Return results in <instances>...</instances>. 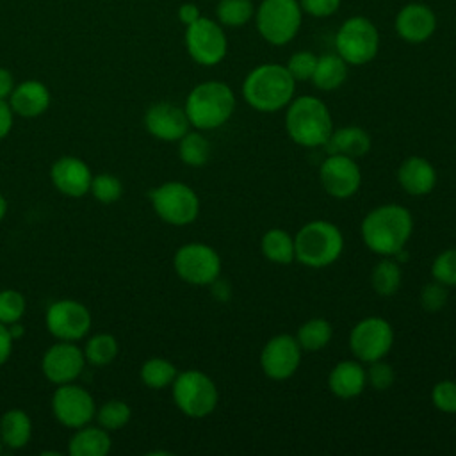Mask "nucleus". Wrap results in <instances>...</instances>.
<instances>
[{"label": "nucleus", "instance_id": "7", "mask_svg": "<svg viewBox=\"0 0 456 456\" xmlns=\"http://www.w3.org/2000/svg\"><path fill=\"white\" fill-rule=\"evenodd\" d=\"M171 390L176 408L191 419L208 417L219 403V390L214 379L198 369L178 372Z\"/></svg>", "mask_w": 456, "mask_h": 456}, {"label": "nucleus", "instance_id": "6", "mask_svg": "<svg viewBox=\"0 0 456 456\" xmlns=\"http://www.w3.org/2000/svg\"><path fill=\"white\" fill-rule=\"evenodd\" d=\"M253 18L256 32L265 43L283 46L297 36L303 11L299 0H262L255 7Z\"/></svg>", "mask_w": 456, "mask_h": 456}, {"label": "nucleus", "instance_id": "2", "mask_svg": "<svg viewBox=\"0 0 456 456\" xmlns=\"http://www.w3.org/2000/svg\"><path fill=\"white\" fill-rule=\"evenodd\" d=\"M244 102L258 112H278L296 94V80L285 64L264 62L255 66L242 80Z\"/></svg>", "mask_w": 456, "mask_h": 456}, {"label": "nucleus", "instance_id": "20", "mask_svg": "<svg viewBox=\"0 0 456 456\" xmlns=\"http://www.w3.org/2000/svg\"><path fill=\"white\" fill-rule=\"evenodd\" d=\"M50 178L53 187L62 194L80 198L89 192L93 175L89 166L82 159L64 155L52 164Z\"/></svg>", "mask_w": 456, "mask_h": 456}, {"label": "nucleus", "instance_id": "22", "mask_svg": "<svg viewBox=\"0 0 456 456\" xmlns=\"http://www.w3.org/2000/svg\"><path fill=\"white\" fill-rule=\"evenodd\" d=\"M367 387V372L360 360H342L328 374V388L338 399L358 397Z\"/></svg>", "mask_w": 456, "mask_h": 456}, {"label": "nucleus", "instance_id": "28", "mask_svg": "<svg viewBox=\"0 0 456 456\" xmlns=\"http://www.w3.org/2000/svg\"><path fill=\"white\" fill-rule=\"evenodd\" d=\"M262 255L280 265H287L292 260H296V248H294V237L283 230V228H269L260 240Z\"/></svg>", "mask_w": 456, "mask_h": 456}, {"label": "nucleus", "instance_id": "41", "mask_svg": "<svg viewBox=\"0 0 456 456\" xmlns=\"http://www.w3.org/2000/svg\"><path fill=\"white\" fill-rule=\"evenodd\" d=\"M447 289L449 287H445L444 283H440L436 280L426 283L420 290V296H419V301H420L422 308L426 312H431V314L440 312L447 303Z\"/></svg>", "mask_w": 456, "mask_h": 456}, {"label": "nucleus", "instance_id": "48", "mask_svg": "<svg viewBox=\"0 0 456 456\" xmlns=\"http://www.w3.org/2000/svg\"><path fill=\"white\" fill-rule=\"evenodd\" d=\"M212 289H214V296H216L219 301H226V299H228V296H230V285H228L224 280L217 278V280L212 283Z\"/></svg>", "mask_w": 456, "mask_h": 456}, {"label": "nucleus", "instance_id": "44", "mask_svg": "<svg viewBox=\"0 0 456 456\" xmlns=\"http://www.w3.org/2000/svg\"><path fill=\"white\" fill-rule=\"evenodd\" d=\"M12 342L14 338L11 337V331L7 328V324L0 322V365H4L12 351Z\"/></svg>", "mask_w": 456, "mask_h": 456}, {"label": "nucleus", "instance_id": "8", "mask_svg": "<svg viewBox=\"0 0 456 456\" xmlns=\"http://www.w3.org/2000/svg\"><path fill=\"white\" fill-rule=\"evenodd\" d=\"M379 50V32L372 20L365 16L346 18L335 34V52L349 66L370 62Z\"/></svg>", "mask_w": 456, "mask_h": 456}, {"label": "nucleus", "instance_id": "26", "mask_svg": "<svg viewBox=\"0 0 456 456\" xmlns=\"http://www.w3.org/2000/svg\"><path fill=\"white\" fill-rule=\"evenodd\" d=\"M349 64L335 52L317 57V66L312 75V84L319 91H335L347 80Z\"/></svg>", "mask_w": 456, "mask_h": 456}, {"label": "nucleus", "instance_id": "17", "mask_svg": "<svg viewBox=\"0 0 456 456\" xmlns=\"http://www.w3.org/2000/svg\"><path fill=\"white\" fill-rule=\"evenodd\" d=\"M86 356L84 351L69 340H61L48 347L41 360L43 374L55 385L75 381L84 370Z\"/></svg>", "mask_w": 456, "mask_h": 456}, {"label": "nucleus", "instance_id": "1", "mask_svg": "<svg viewBox=\"0 0 456 456\" xmlns=\"http://www.w3.org/2000/svg\"><path fill=\"white\" fill-rule=\"evenodd\" d=\"M411 232V212L397 203H385L369 210L360 226L363 244L379 256H394L404 249Z\"/></svg>", "mask_w": 456, "mask_h": 456}, {"label": "nucleus", "instance_id": "29", "mask_svg": "<svg viewBox=\"0 0 456 456\" xmlns=\"http://www.w3.org/2000/svg\"><path fill=\"white\" fill-rule=\"evenodd\" d=\"M403 281L401 265L394 256H383L370 273V285L379 296H394Z\"/></svg>", "mask_w": 456, "mask_h": 456}, {"label": "nucleus", "instance_id": "50", "mask_svg": "<svg viewBox=\"0 0 456 456\" xmlns=\"http://www.w3.org/2000/svg\"><path fill=\"white\" fill-rule=\"evenodd\" d=\"M0 451H2V438H0Z\"/></svg>", "mask_w": 456, "mask_h": 456}, {"label": "nucleus", "instance_id": "16", "mask_svg": "<svg viewBox=\"0 0 456 456\" xmlns=\"http://www.w3.org/2000/svg\"><path fill=\"white\" fill-rule=\"evenodd\" d=\"M46 328L59 340H80L91 328V314L75 299H59L46 310Z\"/></svg>", "mask_w": 456, "mask_h": 456}, {"label": "nucleus", "instance_id": "40", "mask_svg": "<svg viewBox=\"0 0 456 456\" xmlns=\"http://www.w3.org/2000/svg\"><path fill=\"white\" fill-rule=\"evenodd\" d=\"M431 403L442 413H456V381L442 379L431 388Z\"/></svg>", "mask_w": 456, "mask_h": 456}, {"label": "nucleus", "instance_id": "15", "mask_svg": "<svg viewBox=\"0 0 456 456\" xmlns=\"http://www.w3.org/2000/svg\"><path fill=\"white\" fill-rule=\"evenodd\" d=\"M52 411L62 426L77 429L86 426L96 415V406L93 395L71 381L59 385L53 392Z\"/></svg>", "mask_w": 456, "mask_h": 456}, {"label": "nucleus", "instance_id": "11", "mask_svg": "<svg viewBox=\"0 0 456 456\" xmlns=\"http://www.w3.org/2000/svg\"><path fill=\"white\" fill-rule=\"evenodd\" d=\"M185 48L189 57L201 66L219 64L228 52V37L217 20L200 16L185 27Z\"/></svg>", "mask_w": 456, "mask_h": 456}, {"label": "nucleus", "instance_id": "4", "mask_svg": "<svg viewBox=\"0 0 456 456\" xmlns=\"http://www.w3.org/2000/svg\"><path fill=\"white\" fill-rule=\"evenodd\" d=\"M183 110L191 126L198 130H216L232 118L235 110V93L221 80L201 82L189 91Z\"/></svg>", "mask_w": 456, "mask_h": 456}, {"label": "nucleus", "instance_id": "45", "mask_svg": "<svg viewBox=\"0 0 456 456\" xmlns=\"http://www.w3.org/2000/svg\"><path fill=\"white\" fill-rule=\"evenodd\" d=\"M178 20H180V23H183L185 27L187 25H191V23H194L200 16H201V12H200V7L194 4V2H183L180 7H178Z\"/></svg>", "mask_w": 456, "mask_h": 456}, {"label": "nucleus", "instance_id": "36", "mask_svg": "<svg viewBox=\"0 0 456 456\" xmlns=\"http://www.w3.org/2000/svg\"><path fill=\"white\" fill-rule=\"evenodd\" d=\"M89 192L94 196V200H98L100 203H114L121 198L123 194V185L119 182V178H116L114 175H98V176H93L91 180V187H89Z\"/></svg>", "mask_w": 456, "mask_h": 456}, {"label": "nucleus", "instance_id": "37", "mask_svg": "<svg viewBox=\"0 0 456 456\" xmlns=\"http://www.w3.org/2000/svg\"><path fill=\"white\" fill-rule=\"evenodd\" d=\"M431 276L445 287H456V248L444 249L435 256L431 264Z\"/></svg>", "mask_w": 456, "mask_h": 456}, {"label": "nucleus", "instance_id": "42", "mask_svg": "<svg viewBox=\"0 0 456 456\" xmlns=\"http://www.w3.org/2000/svg\"><path fill=\"white\" fill-rule=\"evenodd\" d=\"M365 372H367V385H370L374 390H387L394 385V379H395L394 367L383 360L369 363V369H365Z\"/></svg>", "mask_w": 456, "mask_h": 456}, {"label": "nucleus", "instance_id": "21", "mask_svg": "<svg viewBox=\"0 0 456 456\" xmlns=\"http://www.w3.org/2000/svg\"><path fill=\"white\" fill-rule=\"evenodd\" d=\"M397 182L406 194L426 196L436 185V169L428 159L411 155L401 162L397 169Z\"/></svg>", "mask_w": 456, "mask_h": 456}, {"label": "nucleus", "instance_id": "47", "mask_svg": "<svg viewBox=\"0 0 456 456\" xmlns=\"http://www.w3.org/2000/svg\"><path fill=\"white\" fill-rule=\"evenodd\" d=\"M14 89V77L7 68H0V100H7Z\"/></svg>", "mask_w": 456, "mask_h": 456}, {"label": "nucleus", "instance_id": "46", "mask_svg": "<svg viewBox=\"0 0 456 456\" xmlns=\"http://www.w3.org/2000/svg\"><path fill=\"white\" fill-rule=\"evenodd\" d=\"M12 119H14V112L9 105V102L0 100V139H4L11 132Z\"/></svg>", "mask_w": 456, "mask_h": 456}, {"label": "nucleus", "instance_id": "32", "mask_svg": "<svg viewBox=\"0 0 456 456\" xmlns=\"http://www.w3.org/2000/svg\"><path fill=\"white\" fill-rule=\"evenodd\" d=\"M255 16L253 0H219L216 5V20L223 27L239 28Z\"/></svg>", "mask_w": 456, "mask_h": 456}, {"label": "nucleus", "instance_id": "12", "mask_svg": "<svg viewBox=\"0 0 456 456\" xmlns=\"http://www.w3.org/2000/svg\"><path fill=\"white\" fill-rule=\"evenodd\" d=\"M394 346V328L383 317H365L349 333V349L362 363L383 360Z\"/></svg>", "mask_w": 456, "mask_h": 456}, {"label": "nucleus", "instance_id": "19", "mask_svg": "<svg viewBox=\"0 0 456 456\" xmlns=\"http://www.w3.org/2000/svg\"><path fill=\"white\" fill-rule=\"evenodd\" d=\"M144 126L153 137L171 142L187 134L191 123L182 107L169 102H159L146 110Z\"/></svg>", "mask_w": 456, "mask_h": 456}, {"label": "nucleus", "instance_id": "10", "mask_svg": "<svg viewBox=\"0 0 456 456\" xmlns=\"http://www.w3.org/2000/svg\"><path fill=\"white\" fill-rule=\"evenodd\" d=\"M219 253L203 242H187L180 246L173 256L176 274L189 285H212L221 276Z\"/></svg>", "mask_w": 456, "mask_h": 456}, {"label": "nucleus", "instance_id": "43", "mask_svg": "<svg viewBox=\"0 0 456 456\" xmlns=\"http://www.w3.org/2000/svg\"><path fill=\"white\" fill-rule=\"evenodd\" d=\"M342 0H299L303 14L312 18H330L340 9Z\"/></svg>", "mask_w": 456, "mask_h": 456}, {"label": "nucleus", "instance_id": "23", "mask_svg": "<svg viewBox=\"0 0 456 456\" xmlns=\"http://www.w3.org/2000/svg\"><path fill=\"white\" fill-rule=\"evenodd\" d=\"M9 105L12 112L21 118H37L50 105V91L39 80H25L14 86Z\"/></svg>", "mask_w": 456, "mask_h": 456}, {"label": "nucleus", "instance_id": "38", "mask_svg": "<svg viewBox=\"0 0 456 456\" xmlns=\"http://www.w3.org/2000/svg\"><path fill=\"white\" fill-rule=\"evenodd\" d=\"M27 303L21 292L7 289L0 292V322L12 324L18 322L25 314Z\"/></svg>", "mask_w": 456, "mask_h": 456}, {"label": "nucleus", "instance_id": "49", "mask_svg": "<svg viewBox=\"0 0 456 456\" xmlns=\"http://www.w3.org/2000/svg\"><path fill=\"white\" fill-rule=\"evenodd\" d=\"M5 212H7V201H5L4 194L0 192V219L5 216Z\"/></svg>", "mask_w": 456, "mask_h": 456}, {"label": "nucleus", "instance_id": "33", "mask_svg": "<svg viewBox=\"0 0 456 456\" xmlns=\"http://www.w3.org/2000/svg\"><path fill=\"white\" fill-rule=\"evenodd\" d=\"M176 374H178L176 367L169 360L159 358V356H153V358L146 360L141 367L142 383L150 388H155V390H162L166 387H171Z\"/></svg>", "mask_w": 456, "mask_h": 456}, {"label": "nucleus", "instance_id": "14", "mask_svg": "<svg viewBox=\"0 0 456 456\" xmlns=\"http://www.w3.org/2000/svg\"><path fill=\"white\" fill-rule=\"evenodd\" d=\"M322 189L335 200H347L354 196L362 185V171L356 159L330 153L319 169Z\"/></svg>", "mask_w": 456, "mask_h": 456}, {"label": "nucleus", "instance_id": "27", "mask_svg": "<svg viewBox=\"0 0 456 456\" xmlns=\"http://www.w3.org/2000/svg\"><path fill=\"white\" fill-rule=\"evenodd\" d=\"M32 436V420L30 417L20 410H7L0 419V438L11 449H21L28 444Z\"/></svg>", "mask_w": 456, "mask_h": 456}, {"label": "nucleus", "instance_id": "30", "mask_svg": "<svg viewBox=\"0 0 456 456\" xmlns=\"http://www.w3.org/2000/svg\"><path fill=\"white\" fill-rule=\"evenodd\" d=\"M333 337V326L322 317H312L303 322L296 333V338L303 351H321Z\"/></svg>", "mask_w": 456, "mask_h": 456}, {"label": "nucleus", "instance_id": "18", "mask_svg": "<svg viewBox=\"0 0 456 456\" xmlns=\"http://www.w3.org/2000/svg\"><path fill=\"white\" fill-rule=\"evenodd\" d=\"M436 25L435 11L422 2H410L403 5L394 20L395 34L410 45H420L431 39Z\"/></svg>", "mask_w": 456, "mask_h": 456}, {"label": "nucleus", "instance_id": "35", "mask_svg": "<svg viewBox=\"0 0 456 456\" xmlns=\"http://www.w3.org/2000/svg\"><path fill=\"white\" fill-rule=\"evenodd\" d=\"M130 415H132L130 406L121 399H110L103 403L96 411L98 424L107 431L121 429L130 420Z\"/></svg>", "mask_w": 456, "mask_h": 456}, {"label": "nucleus", "instance_id": "25", "mask_svg": "<svg viewBox=\"0 0 456 456\" xmlns=\"http://www.w3.org/2000/svg\"><path fill=\"white\" fill-rule=\"evenodd\" d=\"M110 451L109 431L102 426H82L77 428V433L69 438L68 452L71 456H105Z\"/></svg>", "mask_w": 456, "mask_h": 456}, {"label": "nucleus", "instance_id": "9", "mask_svg": "<svg viewBox=\"0 0 456 456\" xmlns=\"http://www.w3.org/2000/svg\"><path fill=\"white\" fill-rule=\"evenodd\" d=\"M150 201L155 214L173 226L191 224L200 214V198L183 182L160 183L150 191Z\"/></svg>", "mask_w": 456, "mask_h": 456}, {"label": "nucleus", "instance_id": "24", "mask_svg": "<svg viewBox=\"0 0 456 456\" xmlns=\"http://www.w3.org/2000/svg\"><path fill=\"white\" fill-rule=\"evenodd\" d=\"M370 144V135L365 128L358 125H347L337 130L333 128L324 148L328 150V153H340L351 159H360L369 153Z\"/></svg>", "mask_w": 456, "mask_h": 456}, {"label": "nucleus", "instance_id": "3", "mask_svg": "<svg viewBox=\"0 0 456 456\" xmlns=\"http://www.w3.org/2000/svg\"><path fill=\"white\" fill-rule=\"evenodd\" d=\"M285 132L297 146H324L333 132V119L328 105L312 94L292 98L285 112Z\"/></svg>", "mask_w": 456, "mask_h": 456}, {"label": "nucleus", "instance_id": "13", "mask_svg": "<svg viewBox=\"0 0 456 456\" xmlns=\"http://www.w3.org/2000/svg\"><path fill=\"white\" fill-rule=\"evenodd\" d=\"M301 346L296 337L280 333L271 337L260 353L262 372L274 381L289 379L296 374L301 363Z\"/></svg>", "mask_w": 456, "mask_h": 456}, {"label": "nucleus", "instance_id": "5", "mask_svg": "<svg viewBox=\"0 0 456 456\" xmlns=\"http://www.w3.org/2000/svg\"><path fill=\"white\" fill-rule=\"evenodd\" d=\"M296 260L312 269H322L335 264L344 251V235L340 228L324 219L303 224L294 235Z\"/></svg>", "mask_w": 456, "mask_h": 456}, {"label": "nucleus", "instance_id": "39", "mask_svg": "<svg viewBox=\"0 0 456 456\" xmlns=\"http://www.w3.org/2000/svg\"><path fill=\"white\" fill-rule=\"evenodd\" d=\"M317 57L314 52L310 50H299V52H294L285 68L289 69V73L292 75V78L296 82H305V80H312V75L315 71V66H317Z\"/></svg>", "mask_w": 456, "mask_h": 456}, {"label": "nucleus", "instance_id": "31", "mask_svg": "<svg viewBox=\"0 0 456 456\" xmlns=\"http://www.w3.org/2000/svg\"><path fill=\"white\" fill-rule=\"evenodd\" d=\"M178 157L191 167H200L208 162L210 144L200 130H189L178 139Z\"/></svg>", "mask_w": 456, "mask_h": 456}, {"label": "nucleus", "instance_id": "34", "mask_svg": "<svg viewBox=\"0 0 456 456\" xmlns=\"http://www.w3.org/2000/svg\"><path fill=\"white\" fill-rule=\"evenodd\" d=\"M118 354V342L110 333H98L86 344L84 356L93 365H107Z\"/></svg>", "mask_w": 456, "mask_h": 456}]
</instances>
